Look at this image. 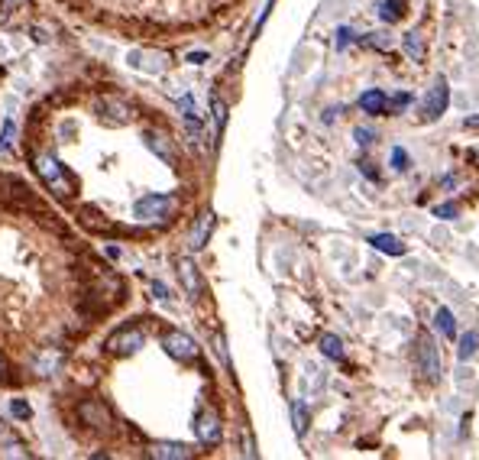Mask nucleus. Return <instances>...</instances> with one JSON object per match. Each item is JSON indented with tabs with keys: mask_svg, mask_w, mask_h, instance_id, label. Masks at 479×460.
Returning <instances> with one entry per match:
<instances>
[{
	"mask_svg": "<svg viewBox=\"0 0 479 460\" xmlns=\"http://www.w3.org/2000/svg\"><path fill=\"white\" fill-rule=\"evenodd\" d=\"M36 172H39V178L46 182V188H52L59 198H72V195H75V182L62 172L55 156H36Z\"/></svg>",
	"mask_w": 479,
	"mask_h": 460,
	"instance_id": "1",
	"label": "nucleus"
},
{
	"mask_svg": "<svg viewBox=\"0 0 479 460\" xmlns=\"http://www.w3.org/2000/svg\"><path fill=\"white\" fill-rule=\"evenodd\" d=\"M172 211H175V201L168 198V195H146V198H140L133 204L136 221H143V224H149V221H168Z\"/></svg>",
	"mask_w": 479,
	"mask_h": 460,
	"instance_id": "2",
	"label": "nucleus"
},
{
	"mask_svg": "<svg viewBox=\"0 0 479 460\" xmlns=\"http://www.w3.org/2000/svg\"><path fill=\"white\" fill-rule=\"evenodd\" d=\"M97 114H101V120L110 126H123L133 120V107H130L123 98H114V94L97 100Z\"/></svg>",
	"mask_w": 479,
	"mask_h": 460,
	"instance_id": "3",
	"label": "nucleus"
},
{
	"mask_svg": "<svg viewBox=\"0 0 479 460\" xmlns=\"http://www.w3.org/2000/svg\"><path fill=\"white\" fill-rule=\"evenodd\" d=\"M418 369L424 373L428 383H438L440 379V353H438V343L431 341L428 334L418 341Z\"/></svg>",
	"mask_w": 479,
	"mask_h": 460,
	"instance_id": "4",
	"label": "nucleus"
},
{
	"mask_svg": "<svg viewBox=\"0 0 479 460\" xmlns=\"http://www.w3.org/2000/svg\"><path fill=\"white\" fill-rule=\"evenodd\" d=\"M146 334L140 331V327H120L117 334L107 337V350L117 353V357H126V353H136L140 347H143Z\"/></svg>",
	"mask_w": 479,
	"mask_h": 460,
	"instance_id": "5",
	"label": "nucleus"
},
{
	"mask_svg": "<svg viewBox=\"0 0 479 460\" xmlns=\"http://www.w3.org/2000/svg\"><path fill=\"white\" fill-rule=\"evenodd\" d=\"M162 347H166L168 357H175V360L188 363L198 357V347H194V341L188 334H182V331H168L166 337H162Z\"/></svg>",
	"mask_w": 479,
	"mask_h": 460,
	"instance_id": "6",
	"label": "nucleus"
},
{
	"mask_svg": "<svg viewBox=\"0 0 479 460\" xmlns=\"http://www.w3.org/2000/svg\"><path fill=\"white\" fill-rule=\"evenodd\" d=\"M447 100H450V88H447V78L438 75V78H434V88H431L428 98H424V117H428V120H438L440 114L447 110Z\"/></svg>",
	"mask_w": 479,
	"mask_h": 460,
	"instance_id": "7",
	"label": "nucleus"
},
{
	"mask_svg": "<svg viewBox=\"0 0 479 460\" xmlns=\"http://www.w3.org/2000/svg\"><path fill=\"white\" fill-rule=\"evenodd\" d=\"M78 419H81L84 425H91V428H107L110 425V412L104 409V402L84 399L81 405H78Z\"/></svg>",
	"mask_w": 479,
	"mask_h": 460,
	"instance_id": "8",
	"label": "nucleus"
},
{
	"mask_svg": "<svg viewBox=\"0 0 479 460\" xmlns=\"http://www.w3.org/2000/svg\"><path fill=\"white\" fill-rule=\"evenodd\" d=\"M194 435L201 438V444H208V447H214V444L220 441V421L214 412H201L198 419H194Z\"/></svg>",
	"mask_w": 479,
	"mask_h": 460,
	"instance_id": "9",
	"label": "nucleus"
},
{
	"mask_svg": "<svg viewBox=\"0 0 479 460\" xmlns=\"http://www.w3.org/2000/svg\"><path fill=\"white\" fill-rule=\"evenodd\" d=\"M175 266H178V279H182V285H185V292L191 295V298H201L204 285H201V276H198V266H194L188 256H182Z\"/></svg>",
	"mask_w": 479,
	"mask_h": 460,
	"instance_id": "10",
	"label": "nucleus"
},
{
	"mask_svg": "<svg viewBox=\"0 0 479 460\" xmlns=\"http://www.w3.org/2000/svg\"><path fill=\"white\" fill-rule=\"evenodd\" d=\"M59 367H62V350L59 347H46V350L33 360L36 376H52V373H59Z\"/></svg>",
	"mask_w": 479,
	"mask_h": 460,
	"instance_id": "11",
	"label": "nucleus"
},
{
	"mask_svg": "<svg viewBox=\"0 0 479 460\" xmlns=\"http://www.w3.org/2000/svg\"><path fill=\"white\" fill-rule=\"evenodd\" d=\"M146 146H149L152 152H156V156H159L162 162H168V166H175V150H172V143L166 140V136L162 133H156V130H146Z\"/></svg>",
	"mask_w": 479,
	"mask_h": 460,
	"instance_id": "12",
	"label": "nucleus"
},
{
	"mask_svg": "<svg viewBox=\"0 0 479 460\" xmlns=\"http://www.w3.org/2000/svg\"><path fill=\"white\" fill-rule=\"evenodd\" d=\"M360 107L366 110V114H389L392 104H389V98L382 91H363L360 94Z\"/></svg>",
	"mask_w": 479,
	"mask_h": 460,
	"instance_id": "13",
	"label": "nucleus"
},
{
	"mask_svg": "<svg viewBox=\"0 0 479 460\" xmlns=\"http://www.w3.org/2000/svg\"><path fill=\"white\" fill-rule=\"evenodd\" d=\"M210 230H214V214H210V211H204L201 218H198V224H194V230H191V247H194V250H201L204 243H208Z\"/></svg>",
	"mask_w": 479,
	"mask_h": 460,
	"instance_id": "14",
	"label": "nucleus"
},
{
	"mask_svg": "<svg viewBox=\"0 0 479 460\" xmlns=\"http://www.w3.org/2000/svg\"><path fill=\"white\" fill-rule=\"evenodd\" d=\"M370 243H372V250L386 253V256H402L405 253V243H398L392 234H376V237H370Z\"/></svg>",
	"mask_w": 479,
	"mask_h": 460,
	"instance_id": "15",
	"label": "nucleus"
},
{
	"mask_svg": "<svg viewBox=\"0 0 479 460\" xmlns=\"http://www.w3.org/2000/svg\"><path fill=\"white\" fill-rule=\"evenodd\" d=\"M152 457H159V460H185V457H191V451H188L185 444H156V447H152Z\"/></svg>",
	"mask_w": 479,
	"mask_h": 460,
	"instance_id": "16",
	"label": "nucleus"
},
{
	"mask_svg": "<svg viewBox=\"0 0 479 460\" xmlns=\"http://www.w3.org/2000/svg\"><path fill=\"white\" fill-rule=\"evenodd\" d=\"M321 353H324L328 360H334V363H344V343H340V337L337 334L321 337Z\"/></svg>",
	"mask_w": 479,
	"mask_h": 460,
	"instance_id": "17",
	"label": "nucleus"
},
{
	"mask_svg": "<svg viewBox=\"0 0 479 460\" xmlns=\"http://www.w3.org/2000/svg\"><path fill=\"white\" fill-rule=\"evenodd\" d=\"M130 59H133V65L146 68V72H166V55H152V52H133Z\"/></svg>",
	"mask_w": 479,
	"mask_h": 460,
	"instance_id": "18",
	"label": "nucleus"
},
{
	"mask_svg": "<svg viewBox=\"0 0 479 460\" xmlns=\"http://www.w3.org/2000/svg\"><path fill=\"white\" fill-rule=\"evenodd\" d=\"M402 46H405V52H408V59L412 62H424V36L421 33H408Z\"/></svg>",
	"mask_w": 479,
	"mask_h": 460,
	"instance_id": "19",
	"label": "nucleus"
},
{
	"mask_svg": "<svg viewBox=\"0 0 479 460\" xmlns=\"http://www.w3.org/2000/svg\"><path fill=\"white\" fill-rule=\"evenodd\" d=\"M81 224L91 227V230H97V234H110V230H114L107 221H101V214H97L94 208H81Z\"/></svg>",
	"mask_w": 479,
	"mask_h": 460,
	"instance_id": "20",
	"label": "nucleus"
},
{
	"mask_svg": "<svg viewBox=\"0 0 479 460\" xmlns=\"http://www.w3.org/2000/svg\"><path fill=\"white\" fill-rule=\"evenodd\" d=\"M476 350H479V334L476 331H466V334L460 337V343H457V357H460V360H470Z\"/></svg>",
	"mask_w": 479,
	"mask_h": 460,
	"instance_id": "21",
	"label": "nucleus"
},
{
	"mask_svg": "<svg viewBox=\"0 0 479 460\" xmlns=\"http://www.w3.org/2000/svg\"><path fill=\"white\" fill-rule=\"evenodd\" d=\"M292 421H295V435L304 438V431H308V421H311V412H308V405L295 402V405H292Z\"/></svg>",
	"mask_w": 479,
	"mask_h": 460,
	"instance_id": "22",
	"label": "nucleus"
},
{
	"mask_svg": "<svg viewBox=\"0 0 479 460\" xmlns=\"http://www.w3.org/2000/svg\"><path fill=\"white\" fill-rule=\"evenodd\" d=\"M438 331L444 337H450L454 341V334H457V321H454V311L450 308H438Z\"/></svg>",
	"mask_w": 479,
	"mask_h": 460,
	"instance_id": "23",
	"label": "nucleus"
},
{
	"mask_svg": "<svg viewBox=\"0 0 479 460\" xmlns=\"http://www.w3.org/2000/svg\"><path fill=\"white\" fill-rule=\"evenodd\" d=\"M392 169H396V172H408V169H412V156H408L402 146L392 150Z\"/></svg>",
	"mask_w": 479,
	"mask_h": 460,
	"instance_id": "24",
	"label": "nucleus"
},
{
	"mask_svg": "<svg viewBox=\"0 0 479 460\" xmlns=\"http://www.w3.org/2000/svg\"><path fill=\"white\" fill-rule=\"evenodd\" d=\"M0 457H29V451H26L20 441H10L0 447Z\"/></svg>",
	"mask_w": 479,
	"mask_h": 460,
	"instance_id": "25",
	"label": "nucleus"
},
{
	"mask_svg": "<svg viewBox=\"0 0 479 460\" xmlns=\"http://www.w3.org/2000/svg\"><path fill=\"white\" fill-rule=\"evenodd\" d=\"M210 107H214V124H217V130H220V126H224V120H227V104H224L220 98H214V100H210Z\"/></svg>",
	"mask_w": 479,
	"mask_h": 460,
	"instance_id": "26",
	"label": "nucleus"
},
{
	"mask_svg": "<svg viewBox=\"0 0 479 460\" xmlns=\"http://www.w3.org/2000/svg\"><path fill=\"white\" fill-rule=\"evenodd\" d=\"M353 136H356V143H360V146H372V143H376V133H372L370 126H356Z\"/></svg>",
	"mask_w": 479,
	"mask_h": 460,
	"instance_id": "27",
	"label": "nucleus"
},
{
	"mask_svg": "<svg viewBox=\"0 0 479 460\" xmlns=\"http://www.w3.org/2000/svg\"><path fill=\"white\" fill-rule=\"evenodd\" d=\"M389 104H392V110H405L408 104H412V94H408V91H398V94H392V98H389Z\"/></svg>",
	"mask_w": 479,
	"mask_h": 460,
	"instance_id": "28",
	"label": "nucleus"
},
{
	"mask_svg": "<svg viewBox=\"0 0 479 460\" xmlns=\"http://www.w3.org/2000/svg\"><path fill=\"white\" fill-rule=\"evenodd\" d=\"M353 39H356L353 29H346V26H340V29H337V49H346V42H353Z\"/></svg>",
	"mask_w": 479,
	"mask_h": 460,
	"instance_id": "29",
	"label": "nucleus"
},
{
	"mask_svg": "<svg viewBox=\"0 0 479 460\" xmlns=\"http://www.w3.org/2000/svg\"><path fill=\"white\" fill-rule=\"evenodd\" d=\"M10 140H13V117H7V126H4V136H0V150H10Z\"/></svg>",
	"mask_w": 479,
	"mask_h": 460,
	"instance_id": "30",
	"label": "nucleus"
},
{
	"mask_svg": "<svg viewBox=\"0 0 479 460\" xmlns=\"http://www.w3.org/2000/svg\"><path fill=\"white\" fill-rule=\"evenodd\" d=\"M434 214H438V218H444V221H450V218H457V204H438V208H434Z\"/></svg>",
	"mask_w": 479,
	"mask_h": 460,
	"instance_id": "31",
	"label": "nucleus"
},
{
	"mask_svg": "<svg viewBox=\"0 0 479 460\" xmlns=\"http://www.w3.org/2000/svg\"><path fill=\"white\" fill-rule=\"evenodd\" d=\"M379 17H382V23H398V17H396V13H392V7H389L386 0L379 4Z\"/></svg>",
	"mask_w": 479,
	"mask_h": 460,
	"instance_id": "32",
	"label": "nucleus"
},
{
	"mask_svg": "<svg viewBox=\"0 0 479 460\" xmlns=\"http://www.w3.org/2000/svg\"><path fill=\"white\" fill-rule=\"evenodd\" d=\"M360 172H363L366 178H370V182H379V169H372L370 159H363V162H360Z\"/></svg>",
	"mask_w": 479,
	"mask_h": 460,
	"instance_id": "33",
	"label": "nucleus"
},
{
	"mask_svg": "<svg viewBox=\"0 0 479 460\" xmlns=\"http://www.w3.org/2000/svg\"><path fill=\"white\" fill-rule=\"evenodd\" d=\"M386 4L392 7V13H396L398 20H402V17H405V10H408V0H386Z\"/></svg>",
	"mask_w": 479,
	"mask_h": 460,
	"instance_id": "34",
	"label": "nucleus"
},
{
	"mask_svg": "<svg viewBox=\"0 0 479 460\" xmlns=\"http://www.w3.org/2000/svg\"><path fill=\"white\" fill-rule=\"evenodd\" d=\"M13 415H17V419H29V415H33V409H29V405H26V402H13Z\"/></svg>",
	"mask_w": 479,
	"mask_h": 460,
	"instance_id": "35",
	"label": "nucleus"
},
{
	"mask_svg": "<svg viewBox=\"0 0 479 460\" xmlns=\"http://www.w3.org/2000/svg\"><path fill=\"white\" fill-rule=\"evenodd\" d=\"M204 59H208V52H191V55H188V62H191V65H201Z\"/></svg>",
	"mask_w": 479,
	"mask_h": 460,
	"instance_id": "36",
	"label": "nucleus"
},
{
	"mask_svg": "<svg viewBox=\"0 0 479 460\" xmlns=\"http://www.w3.org/2000/svg\"><path fill=\"white\" fill-rule=\"evenodd\" d=\"M152 292H156V298H168V292H166V285L162 282H152Z\"/></svg>",
	"mask_w": 479,
	"mask_h": 460,
	"instance_id": "37",
	"label": "nucleus"
},
{
	"mask_svg": "<svg viewBox=\"0 0 479 460\" xmlns=\"http://www.w3.org/2000/svg\"><path fill=\"white\" fill-rule=\"evenodd\" d=\"M107 256L110 260H120V247H107Z\"/></svg>",
	"mask_w": 479,
	"mask_h": 460,
	"instance_id": "38",
	"label": "nucleus"
},
{
	"mask_svg": "<svg viewBox=\"0 0 479 460\" xmlns=\"http://www.w3.org/2000/svg\"><path fill=\"white\" fill-rule=\"evenodd\" d=\"M466 126H479V117H470L466 120Z\"/></svg>",
	"mask_w": 479,
	"mask_h": 460,
	"instance_id": "39",
	"label": "nucleus"
},
{
	"mask_svg": "<svg viewBox=\"0 0 479 460\" xmlns=\"http://www.w3.org/2000/svg\"><path fill=\"white\" fill-rule=\"evenodd\" d=\"M0 435H4V421H0Z\"/></svg>",
	"mask_w": 479,
	"mask_h": 460,
	"instance_id": "40",
	"label": "nucleus"
},
{
	"mask_svg": "<svg viewBox=\"0 0 479 460\" xmlns=\"http://www.w3.org/2000/svg\"><path fill=\"white\" fill-rule=\"evenodd\" d=\"M0 373H4V363H0Z\"/></svg>",
	"mask_w": 479,
	"mask_h": 460,
	"instance_id": "41",
	"label": "nucleus"
}]
</instances>
